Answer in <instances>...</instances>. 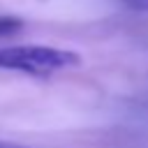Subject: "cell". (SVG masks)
I'll return each instance as SVG.
<instances>
[{
	"label": "cell",
	"mask_w": 148,
	"mask_h": 148,
	"mask_svg": "<svg viewBox=\"0 0 148 148\" xmlns=\"http://www.w3.org/2000/svg\"><path fill=\"white\" fill-rule=\"evenodd\" d=\"M81 62L79 53L30 44V46H0V69L21 72V74H35V76H49L53 72L76 67Z\"/></svg>",
	"instance_id": "cell-1"
},
{
	"label": "cell",
	"mask_w": 148,
	"mask_h": 148,
	"mask_svg": "<svg viewBox=\"0 0 148 148\" xmlns=\"http://www.w3.org/2000/svg\"><path fill=\"white\" fill-rule=\"evenodd\" d=\"M130 9H139V12H146L148 9V0H123Z\"/></svg>",
	"instance_id": "cell-3"
},
{
	"label": "cell",
	"mask_w": 148,
	"mask_h": 148,
	"mask_svg": "<svg viewBox=\"0 0 148 148\" xmlns=\"http://www.w3.org/2000/svg\"><path fill=\"white\" fill-rule=\"evenodd\" d=\"M23 28V21L18 16H12V14H0V37H7V35H14Z\"/></svg>",
	"instance_id": "cell-2"
},
{
	"label": "cell",
	"mask_w": 148,
	"mask_h": 148,
	"mask_svg": "<svg viewBox=\"0 0 148 148\" xmlns=\"http://www.w3.org/2000/svg\"><path fill=\"white\" fill-rule=\"evenodd\" d=\"M0 148H25V146H18V143H9V141H0Z\"/></svg>",
	"instance_id": "cell-4"
}]
</instances>
